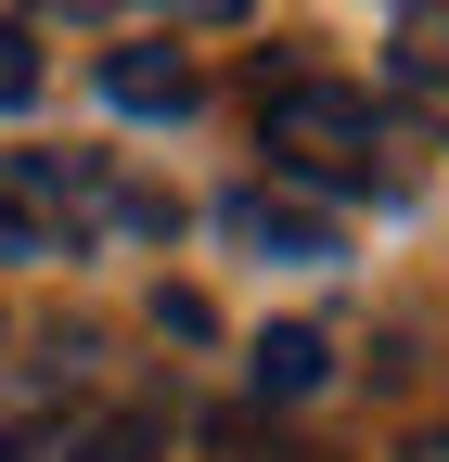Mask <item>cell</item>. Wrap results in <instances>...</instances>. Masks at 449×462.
<instances>
[{
	"label": "cell",
	"instance_id": "cell-1",
	"mask_svg": "<svg viewBox=\"0 0 449 462\" xmlns=\"http://www.w3.org/2000/svg\"><path fill=\"white\" fill-rule=\"evenodd\" d=\"M257 129H270V154H283L296 180H360V167H372V90L283 78V90H257Z\"/></svg>",
	"mask_w": 449,
	"mask_h": 462
},
{
	"label": "cell",
	"instance_id": "cell-2",
	"mask_svg": "<svg viewBox=\"0 0 449 462\" xmlns=\"http://www.w3.org/2000/svg\"><path fill=\"white\" fill-rule=\"evenodd\" d=\"M103 90H116L129 116H193V65H180V51H154V39H129L116 65H103Z\"/></svg>",
	"mask_w": 449,
	"mask_h": 462
},
{
	"label": "cell",
	"instance_id": "cell-3",
	"mask_svg": "<svg viewBox=\"0 0 449 462\" xmlns=\"http://www.w3.org/2000/svg\"><path fill=\"white\" fill-rule=\"evenodd\" d=\"M232 231H244L257 257H334V231H321V218H296V206H270V193H244V206H232Z\"/></svg>",
	"mask_w": 449,
	"mask_h": 462
},
{
	"label": "cell",
	"instance_id": "cell-4",
	"mask_svg": "<svg viewBox=\"0 0 449 462\" xmlns=\"http://www.w3.org/2000/svg\"><path fill=\"white\" fill-rule=\"evenodd\" d=\"M321 373H334V346H321L308 321H283V334H257V385H270V398H308Z\"/></svg>",
	"mask_w": 449,
	"mask_h": 462
},
{
	"label": "cell",
	"instance_id": "cell-5",
	"mask_svg": "<svg viewBox=\"0 0 449 462\" xmlns=\"http://www.w3.org/2000/svg\"><path fill=\"white\" fill-rule=\"evenodd\" d=\"M399 78H411V90L449 78V14H399Z\"/></svg>",
	"mask_w": 449,
	"mask_h": 462
},
{
	"label": "cell",
	"instance_id": "cell-6",
	"mask_svg": "<svg viewBox=\"0 0 449 462\" xmlns=\"http://www.w3.org/2000/svg\"><path fill=\"white\" fill-rule=\"evenodd\" d=\"M26 257H65V231H51L26 193H0V270H26Z\"/></svg>",
	"mask_w": 449,
	"mask_h": 462
},
{
	"label": "cell",
	"instance_id": "cell-7",
	"mask_svg": "<svg viewBox=\"0 0 449 462\" xmlns=\"http://www.w3.org/2000/svg\"><path fill=\"white\" fill-rule=\"evenodd\" d=\"M26 103H39V39L0 14V116H26Z\"/></svg>",
	"mask_w": 449,
	"mask_h": 462
}]
</instances>
